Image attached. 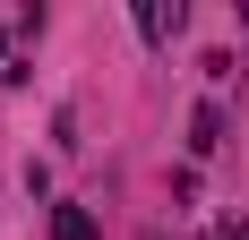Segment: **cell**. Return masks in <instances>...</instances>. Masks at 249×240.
I'll return each mask as SVG.
<instances>
[{"label":"cell","mask_w":249,"mask_h":240,"mask_svg":"<svg viewBox=\"0 0 249 240\" xmlns=\"http://www.w3.org/2000/svg\"><path fill=\"white\" fill-rule=\"evenodd\" d=\"M0 60H9V34H0Z\"/></svg>","instance_id":"cell-4"},{"label":"cell","mask_w":249,"mask_h":240,"mask_svg":"<svg viewBox=\"0 0 249 240\" xmlns=\"http://www.w3.org/2000/svg\"><path fill=\"white\" fill-rule=\"evenodd\" d=\"M180 26H189L180 0H146V9H138V34H146V43H163V34H180Z\"/></svg>","instance_id":"cell-1"},{"label":"cell","mask_w":249,"mask_h":240,"mask_svg":"<svg viewBox=\"0 0 249 240\" xmlns=\"http://www.w3.org/2000/svg\"><path fill=\"white\" fill-rule=\"evenodd\" d=\"M215 146H224V112L198 103V112H189V154H215Z\"/></svg>","instance_id":"cell-2"},{"label":"cell","mask_w":249,"mask_h":240,"mask_svg":"<svg viewBox=\"0 0 249 240\" xmlns=\"http://www.w3.org/2000/svg\"><path fill=\"white\" fill-rule=\"evenodd\" d=\"M52 240H95V215H86V206H60V215H52Z\"/></svg>","instance_id":"cell-3"}]
</instances>
